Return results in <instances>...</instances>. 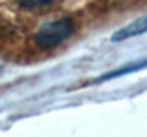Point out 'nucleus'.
Instances as JSON below:
<instances>
[{
	"mask_svg": "<svg viewBox=\"0 0 147 137\" xmlns=\"http://www.w3.org/2000/svg\"><path fill=\"white\" fill-rule=\"evenodd\" d=\"M72 33H74V20L72 18H68V17L57 18V20H52L48 24H44L37 31L35 42L40 48L50 49V48H55V46L63 44Z\"/></svg>",
	"mask_w": 147,
	"mask_h": 137,
	"instance_id": "nucleus-1",
	"label": "nucleus"
},
{
	"mask_svg": "<svg viewBox=\"0 0 147 137\" xmlns=\"http://www.w3.org/2000/svg\"><path fill=\"white\" fill-rule=\"evenodd\" d=\"M144 33H147V15L138 17L136 20L131 22V24L123 26L121 29H118L116 33L112 35V40H114V42H121V40L132 39V37L144 35Z\"/></svg>",
	"mask_w": 147,
	"mask_h": 137,
	"instance_id": "nucleus-2",
	"label": "nucleus"
},
{
	"mask_svg": "<svg viewBox=\"0 0 147 137\" xmlns=\"http://www.w3.org/2000/svg\"><path fill=\"white\" fill-rule=\"evenodd\" d=\"M144 68H147V59H145V61H140V62H134V64H132V62L125 64V66L118 68V70H114V71H109V73H105V75L98 77V79H94V82H103V80L114 79V77H121V75H125V73L140 71V70H144Z\"/></svg>",
	"mask_w": 147,
	"mask_h": 137,
	"instance_id": "nucleus-3",
	"label": "nucleus"
},
{
	"mask_svg": "<svg viewBox=\"0 0 147 137\" xmlns=\"http://www.w3.org/2000/svg\"><path fill=\"white\" fill-rule=\"evenodd\" d=\"M20 6H24V7H42V6H48L50 4V0H22V2H18Z\"/></svg>",
	"mask_w": 147,
	"mask_h": 137,
	"instance_id": "nucleus-4",
	"label": "nucleus"
}]
</instances>
